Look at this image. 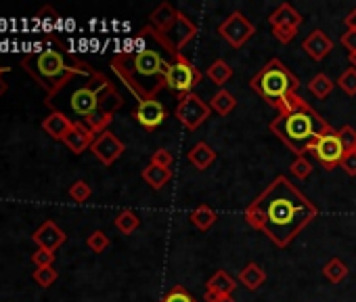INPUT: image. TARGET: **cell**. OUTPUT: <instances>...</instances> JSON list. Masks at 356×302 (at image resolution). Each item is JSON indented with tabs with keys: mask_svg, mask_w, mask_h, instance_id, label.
Here are the masks:
<instances>
[{
	"mask_svg": "<svg viewBox=\"0 0 356 302\" xmlns=\"http://www.w3.org/2000/svg\"><path fill=\"white\" fill-rule=\"evenodd\" d=\"M210 107H212V111H216L218 116H229V113L237 107V99H235L227 88H220V90L212 97Z\"/></svg>",
	"mask_w": 356,
	"mask_h": 302,
	"instance_id": "26",
	"label": "cell"
},
{
	"mask_svg": "<svg viewBox=\"0 0 356 302\" xmlns=\"http://www.w3.org/2000/svg\"><path fill=\"white\" fill-rule=\"evenodd\" d=\"M140 227V218L134 210H122L115 216V229L124 235H132Z\"/></svg>",
	"mask_w": 356,
	"mask_h": 302,
	"instance_id": "29",
	"label": "cell"
},
{
	"mask_svg": "<svg viewBox=\"0 0 356 302\" xmlns=\"http://www.w3.org/2000/svg\"><path fill=\"white\" fill-rule=\"evenodd\" d=\"M22 65L26 67V72H30L36 82L49 93L53 95L61 84H65L72 76L76 74H84L90 70V65L86 63H70L61 51L57 49H44L38 53H32L28 57L22 59Z\"/></svg>",
	"mask_w": 356,
	"mask_h": 302,
	"instance_id": "5",
	"label": "cell"
},
{
	"mask_svg": "<svg viewBox=\"0 0 356 302\" xmlns=\"http://www.w3.org/2000/svg\"><path fill=\"white\" fill-rule=\"evenodd\" d=\"M109 237H107V233L105 231H92L90 235H88V239H86V246L95 252V254H101V252H105L107 248H109Z\"/></svg>",
	"mask_w": 356,
	"mask_h": 302,
	"instance_id": "31",
	"label": "cell"
},
{
	"mask_svg": "<svg viewBox=\"0 0 356 302\" xmlns=\"http://www.w3.org/2000/svg\"><path fill=\"white\" fill-rule=\"evenodd\" d=\"M296 34H298V30H293V28H273V36H275L281 45L293 42Z\"/></svg>",
	"mask_w": 356,
	"mask_h": 302,
	"instance_id": "39",
	"label": "cell"
},
{
	"mask_svg": "<svg viewBox=\"0 0 356 302\" xmlns=\"http://www.w3.org/2000/svg\"><path fill=\"white\" fill-rule=\"evenodd\" d=\"M11 67H5V65H0V74H5V72H9Z\"/></svg>",
	"mask_w": 356,
	"mask_h": 302,
	"instance_id": "46",
	"label": "cell"
},
{
	"mask_svg": "<svg viewBox=\"0 0 356 302\" xmlns=\"http://www.w3.org/2000/svg\"><path fill=\"white\" fill-rule=\"evenodd\" d=\"M5 90H7V84H5L3 80H0V97H3V95H5Z\"/></svg>",
	"mask_w": 356,
	"mask_h": 302,
	"instance_id": "45",
	"label": "cell"
},
{
	"mask_svg": "<svg viewBox=\"0 0 356 302\" xmlns=\"http://www.w3.org/2000/svg\"><path fill=\"white\" fill-rule=\"evenodd\" d=\"M124 143L111 132V130H105L101 134H97L90 151L95 154V158L103 164V166H111L122 154H124Z\"/></svg>",
	"mask_w": 356,
	"mask_h": 302,
	"instance_id": "11",
	"label": "cell"
},
{
	"mask_svg": "<svg viewBox=\"0 0 356 302\" xmlns=\"http://www.w3.org/2000/svg\"><path fill=\"white\" fill-rule=\"evenodd\" d=\"M289 173H291L296 179H300V181H306V179L312 175V162H310L306 156H298V158L291 162Z\"/></svg>",
	"mask_w": 356,
	"mask_h": 302,
	"instance_id": "30",
	"label": "cell"
},
{
	"mask_svg": "<svg viewBox=\"0 0 356 302\" xmlns=\"http://www.w3.org/2000/svg\"><path fill=\"white\" fill-rule=\"evenodd\" d=\"M346 26H348V30H354V32H356V7L348 13V17H346Z\"/></svg>",
	"mask_w": 356,
	"mask_h": 302,
	"instance_id": "43",
	"label": "cell"
},
{
	"mask_svg": "<svg viewBox=\"0 0 356 302\" xmlns=\"http://www.w3.org/2000/svg\"><path fill=\"white\" fill-rule=\"evenodd\" d=\"M132 49L122 51L111 59V70L140 101L157 99L168 86V72L176 59V49L168 36L159 34L153 26H145L134 40Z\"/></svg>",
	"mask_w": 356,
	"mask_h": 302,
	"instance_id": "2",
	"label": "cell"
},
{
	"mask_svg": "<svg viewBox=\"0 0 356 302\" xmlns=\"http://www.w3.org/2000/svg\"><path fill=\"white\" fill-rule=\"evenodd\" d=\"M161 302H195V300H193V296H191L183 285H176V287H172V289L163 296Z\"/></svg>",
	"mask_w": 356,
	"mask_h": 302,
	"instance_id": "37",
	"label": "cell"
},
{
	"mask_svg": "<svg viewBox=\"0 0 356 302\" xmlns=\"http://www.w3.org/2000/svg\"><path fill=\"white\" fill-rule=\"evenodd\" d=\"M143 181H145L151 189L159 191V189H163V187L172 181V170L161 168V166H155V164H149V166L143 170Z\"/></svg>",
	"mask_w": 356,
	"mask_h": 302,
	"instance_id": "22",
	"label": "cell"
},
{
	"mask_svg": "<svg viewBox=\"0 0 356 302\" xmlns=\"http://www.w3.org/2000/svg\"><path fill=\"white\" fill-rule=\"evenodd\" d=\"M270 122V132L298 156L310 154V147L325 134L333 132L329 122L321 118L302 97L289 95L277 109Z\"/></svg>",
	"mask_w": 356,
	"mask_h": 302,
	"instance_id": "4",
	"label": "cell"
},
{
	"mask_svg": "<svg viewBox=\"0 0 356 302\" xmlns=\"http://www.w3.org/2000/svg\"><path fill=\"white\" fill-rule=\"evenodd\" d=\"M90 196H92V189H90V185H88L86 181H76V183L70 187V198H72L74 202H78V204L86 202Z\"/></svg>",
	"mask_w": 356,
	"mask_h": 302,
	"instance_id": "33",
	"label": "cell"
},
{
	"mask_svg": "<svg viewBox=\"0 0 356 302\" xmlns=\"http://www.w3.org/2000/svg\"><path fill=\"white\" fill-rule=\"evenodd\" d=\"M218 34L235 49H241L254 34H256V26L241 13L235 11L231 13L220 26H218Z\"/></svg>",
	"mask_w": 356,
	"mask_h": 302,
	"instance_id": "9",
	"label": "cell"
},
{
	"mask_svg": "<svg viewBox=\"0 0 356 302\" xmlns=\"http://www.w3.org/2000/svg\"><path fill=\"white\" fill-rule=\"evenodd\" d=\"M339 168H343L346 175L356 177V149L354 151H346L341 162H339Z\"/></svg>",
	"mask_w": 356,
	"mask_h": 302,
	"instance_id": "38",
	"label": "cell"
},
{
	"mask_svg": "<svg viewBox=\"0 0 356 302\" xmlns=\"http://www.w3.org/2000/svg\"><path fill=\"white\" fill-rule=\"evenodd\" d=\"M302 51H304L310 59L323 61V59L333 51V40H331L323 30H312V32L304 38V42H302Z\"/></svg>",
	"mask_w": 356,
	"mask_h": 302,
	"instance_id": "14",
	"label": "cell"
},
{
	"mask_svg": "<svg viewBox=\"0 0 356 302\" xmlns=\"http://www.w3.org/2000/svg\"><path fill=\"white\" fill-rule=\"evenodd\" d=\"M51 111H59L74 124H84L95 134L107 130L113 113L124 105L115 86L99 72L88 70L72 76L53 95L47 97Z\"/></svg>",
	"mask_w": 356,
	"mask_h": 302,
	"instance_id": "3",
	"label": "cell"
},
{
	"mask_svg": "<svg viewBox=\"0 0 356 302\" xmlns=\"http://www.w3.org/2000/svg\"><path fill=\"white\" fill-rule=\"evenodd\" d=\"M97 134L92 130H88L84 124H74V128L67 132V136L63 138V143L70 147V151H74L76 156H80L82 151L90 149L92 143H95Z\"/></svg>",
	"mask_w": 356,
	"mask_h": 302,
	"instance_id": "17",
	"label": "cell"
},
{
	"mask_svg": "<svg viewBox=\"0 0 356 302\" xmlns=\"http://www.w3.org/2000/svg\"><path fill=\"white\" fill-rule=\"evenodd\" d=\"M316 216L318 208L283 175L245 210L248 225L262 231L279 248H287Z\"/></svg>",
	"mask_w": 356,
	"mask_h": 302,
	"instance_id": "1",
	"label": "cell"
},
{
	"mask_svg": "<svg viewBox=\"0 0 356 302\" xmlns=\"http://www.w3.org/2000/svg\"><path fill=\"white\" fill-rule=\"evenodd\" d=\"M341 45H343V49L348 51V55L356 53V32H354V30H348V32L341 36Z\"/></svg>",
	"mask_w": 356,
	"mask_h": 302,
	"instance_id": "41",
	"label": "cell"
},
{
	"mask_svg": "<svg viewBox=\"0 0 356 302\" xmlns=\"http://www.w3.org/2000/svg\"><path fill=\"white\" fill-rule=\"evenodd\" d=\"M337 86H339L348 97H354V95H356V70H354V67H348V70L337 78Z\"/></svg>",
	"mask_w": 356,
	"mask_h": 302,
	"instance_id": "32",
	"label": "cell"
},
{
	"mask_svg": "<svg viewBox=\"0 0 356 302\" xmlns=\"http://www.w3.org/2000/svg\"><path fill=\"white\" fill-rule=\"evenodd\" d=\"M310 154H312V158H314L325 170H333V168L339 166V162H341V158H343L346 151H343V145H341L337 132L333 130V132L321 136V138L310 147Z\"/></svg>",
	"mask_w": 356,
	"mask_h": 302,
	"instance_id": "10",
	"label": "cell"
},
{
	"mask_svg": "<svg viewBox=\"0 0 356 302\" xmlns=\"http://www.w3.org/2000/svg\"><path fill=\"white\" fill-rule=\"evenodd\" d=\"M151 164L172 170V164H174V156H172V151H170V149H165V147H159L157 151H153V156H151Z\"/></svg>",
	"mask_w": 356,
	"mask_h": 302,
	"instance_id": "35",
	"label": "cell"
},
{
	"mask_svg": "<svg viewBox=\"0 0 356 302\" xmlns=\"http://www.w3.org/2000/svg\"><path fill=\"white\" fill-rule=\"evenodd\" d=\"M34 264H36V269H40V267H53V260H55V252H49V250H40L38 248V252L34 254Z\"/></svg>",
	"mask_w": 356,
	"mask_h": 302,
	"instance_id": "40",
	"label": "cell"
},
{
	"mask_svg": "<svg viewBox=\"0 0 356 302\" xmlns=\"http://www.w3.org/2000/svg\"><path fill=\"white\" fill-rule=\"evenodd\" d=\"M333 80L327 74H316L310 82H308V90L316 97V99H327L333 93Z\"/></svg>",
	"mask_w": 356,
	"mask_h": 302,
	"instance_id": "28",
	"label": "cell"
},
{
	"mask_svg": "<svg viewBox=\"0 0 356 302\" xmlns=\"http://www.w3.org/2000/svg\"><path fill=\"white\" fill-rule=\"evenodd\" d=\"M337 136L343 145V151H354L356 149V130L352 126H341L337 130Z\"/></svg>",
	"mask_w": 356,
	"mask_h": 302,
	"instance_id": "36",
	"label": "cell"
},
{
	"mask_svg": "<svg viewBox=\"0 0 356 302\" xmlns=\"http://www.w3.org/2000/svg\"><path fill=\"white\" fill-rule=\"evenodd\" d=\"M216 218H218V214H216L208 204L197 206V208L189 214V221H191L200 231H208V229L216 223Z\"/></svg>",
	"mask_w": 356,
	"mask_h": 302,
	"instance_id": "25",
	"label": "cell"
},
{
	"mask_svg": "<svg viewBox=\"0 0 356 302\" xmlns=\"http://www.w3.org/2000/svg\"><path fill=\"white\" fill-rule=\"evenodd\" d=\"M235 289H237V281L227 271H216L206 283V292H214V294L233 296Z\"/></svg>",
	"mask_w": 356,
	"mask_h": 302,
	"instance_id": "21",
	"label": "cell"
},
{
	"mask_svg": "<svg viewBox=\"0 0 356 302\" xmlns=\"http://www.w3.org/2000/svg\"><path fill=\"white\" fill-rule=\"evenodd\" d=\"M134 118L136 122L147 128L153 130L157 126H161V122L165 120V107L161 105V101L157 99H149V101H140L134 109Z\"/></svg>",
	"mask_w": 356,
	"mask_h": 302,
	"instance_id": "13",
	"label": "cell"
},
{
	"mask_svg": "<svg viewBox=\"0 0 356 302\" xmlns=\"http://www.w3.org/2000/svg\"><path fill=\"white\" fill-rule=\"evenodd\" d=\"M264 281H266V273H264V269H262L258 262H250V264H245V269L239 273V283H241V285H245L250 292L258 289Z\"/></svg>",
	"mask_w": 356,
	"mask_h": 302,
	"instance_id": "23",
	"label": "cell"
},
{
	"mask_svg": "<svg viewBox=\"0 0 356 302\" xmlns=\"http://www.w3.org/2000/svg\"><path fill=\"white\" fill-rule=\"evenodd\" d=\"M34 241L38 244L40 250H49V252H55L63 241H65V233L53 223V221H47L36 233H34Z\"/></svg>",
	"mask_w": 356,
	"mask_h": 302,
	"instance_id": "16",
	"label": "cell"
},
{
	"mask_svg": "<svg viewBox=\"0 0 356 302\" xmlns=\"http://www.w3.org/2000/svg\"><path fill=\"white\" fill-rule=\"evenodd\" d=\"M189 162L197 168V170H208L214 162H216V151L214 147H210L206 141H200L191 147L189 151Z\"/></svg>",
	"mask_w": 356,
	"mask_h": 302,
	"instance_id": "20",
	"label": "cell"
},
{
	"mask_svg": "<svg viewBox=\"0 0 356 302\" xmlns=\"http://www.w3.org/2000/svg\"><path fill=\"white\" fill-rule=\"evenodd\" d=\"M197 36V26L193 24L191 17H187L185 13H178V19L172 28V32L168 34V40L172 42V47L176 49V53H181L185 51V47L189 42H193V38Z\"/></svg>",
	"mask_w": 356,
	"mask_h": 302,
	"instance_id": "12",
	"label": "cell"
},
{
	"mask_svg": "<svg viewBox=\"0 0 356 302\" xmlns=\"http://www.w3.org/2000/svg\"><path fill=\"white\" fill-rule=\"evenodd\" d=\"M250 88L254 93H258L268 105H273L275 109H279V105L289 95H296V90L300 88V80H298V76L281 59H270L250 80Z\"/></svg>",
	"mask_w": 356,
	"mask_h": 302,
	"instance_id": "6",
	"label": "cell"
},
{
	"mask_svg": "<svg viewBox=\"0 0 356 302\" xmlns=\"http://www.w3.org/2000/svg\"><path fill=\"white\" fill-rule=\"evenodd\" d=\"M348 273H350L348 264H346L343 260H339V258H331V260H327L325 267H323V277H325L329 283H333V285L341 283V281L348 277Z\"/></svg>",
	"mask_w": 356,
	"mask_h": 302,
	"instance_id": "24",
	"label": "cell"
},
{
	"mask_svg": "<svg viewBox=\"0 0 356 302\" xmlns=\"http://www.w3.org/2000/svg\"><path fill=\"white\" fill-rule=\"evenodd\" d=\"M42 128H44V132L51 134L53 138L63 141V138L67 136V132L74 128V122H72L70 118H65L63 113H59V111H51V113L44 118Z\"/></svg>",
	"mask_w": 356,
	"mask_h": 302,
	"instance_id": "19",
	"label": "cell"
},
{
	"mask_svg": "<svg viewBox=\"0 0 356 302\" xmlns=\"http://www.w3.org/2000/svg\"><path fill=\"white\" fill-rule=\"evenodd\" d=\"M202 76L204 74L185 55H176V59L172 61V67L168 72V88L181 93V95H189V93H193L195 84H200Z\"/></svg>",
	"mask_w": 356,
	"mask_h": 302,
	"instance_id": "8",
	"label": "cell"
},
{
	"mask_svg": "<svg viewBox=\"0 0 356 302\" xmlns=\"http://www.w3.org/2000/svg\"><path fill=\"white\" fill-rule=\"evenodd\" d=\"M57 271L53 269V267H40V269H36L34 271V279H36V283L38 285H42V287H51L55 281H57Z\"/></svg>",
	"mask_w": 356,
	"mask_h": 302,
	"instance_id": "34",
	"label": "cell"
},
{
	"mask_svg": "<svg viewBox=\"0 0 356 302\" xmlns=\"http://www.w3.org/2000/svg\"><path fill=\"white\" fill-rule=\"evenodd\" d=\"M178 13H181V11H176L174 5H170V3H159V5L151 11V15H149V22H151L149 26H153L159 34L168 36V34L172 32L176 19H178Z\"/></svg>",
	"mask_w": 356,
	"mask_h": 302,
	"instance_id": "15",
	"label": "cell"
},
{
	"mask_svg": "<svg viewBox=\"0 0 356 302\" xmlns=\"http://www.w3.org/2000/svg\"><path fill=\"white\" fill-rule=\"evenodd\" d=\"M348 59H350V63H352V67L356 70V53H352V55H348Z\"/></svg>",
	"mask_w": 356,
	"mask_h": 302,
	"instance_id": "44",
	"label": "cell"
},
{
	"mask_svg": "<svg viewBox=\"0 0 356 302\" xmlns=\"http://www.w3.org/2000/svg\"><path fill=\"white\" fill-rule=\"evenodd\" d=\"M208 78L216 84V86H225L231 78H233V67L225 61V59H216L210 67H208Z\"/></svg>",
	"mask_w": 356,
	"mask_h": 302,
	"instance_id": "27",
	"label": "cell"
},
{
	"mask_svg": "<svg viewBox=\"0 0 356 302\" xmlns=\"http://www.w3.org/2000/svg\"><path fill=\"white\" fill-rule=\"evenodd\" d=\"M212 113V107L210 103H206L200 95L195 93H189V95H183L178 99V105L174 109V116L176 120L181 122L187 130H197Z\"/></svg>",
	"mask_w": 356,
	"mask_h": 302,
	"instance_id": "7",
	"label": "cell"
},
{
	"mask_svg": "<svg viewBox=\"0 0 356 302\" xmlns=\"http://www.w3.org/2000/svg\"><path fill=\"white\" fill-rule=\"evenodd\" d=\"M270 28H293L298 30L302 24V15L289 5V3H281L268 17Z\"/></svg>",
	"mask_w": 356,
	"mask_h": 302,
	"instance_id": "18",
	"label": "cell"
},
{
	"mask_svg": "<svg viewBox=\"0 0 356 302\" xmlns=\"http://www.w3.org/2000/svg\"><path fill=\"white\" fill-rule=\"evenodd\" d=\"M204 302H235L233 296H225V294H214V292H206Z\"/></svg>",
	"mask_w": 356,
	"mask_h": 302,
	"instance_id": "42",
	"label": "cell"
}]
</instances>
